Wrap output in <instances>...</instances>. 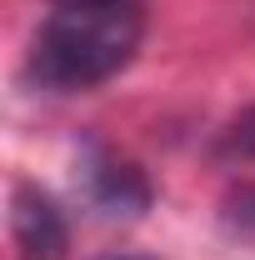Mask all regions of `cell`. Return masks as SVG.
<instances>
[{
    "instance_id": "1",
    "label": "cell",
    "mask_w": 255,
    "mask_h": 260,
    "mask_svg": "<svg viewBox=\"0 0 255 260\" xmlns=\"http://www.w3.org/2000/svg\"><path fill=\"white\" fill-rule=\"evenodd\" d=\"M140 35H145L140 0L55 10L30 45V75L45 90H90L135 60Z\"/></svg>"
},
{
    "instance_id": "2",
    "label": "cell",
    "mask_w": 255,
    "mask_h": 260,
    "mask_svg": "<svg viewBox=\"0 0 255 260\" xmlns=\"http://www.w3.org/2000/svg\"><path fill=\"white\" fill-rule=\"evenodd\" d=\"M10 235H15L20 260H65L70 250V225L60 205L35 185H15L10 195Z\"/></svg>"
},
{
    "instance_id": "3",
    "label": "cell",
    "mask_w": 255,
    "mask_h": 260,
    "mask_svg": "<svg viewBox=\"0 0 255 260\" xmlns=\"http://www.w3.org/2000/svg\"><path fill=\"white\" fill-rule=\"evenodd\" d=\"M85 185H90V200H95L100 215H110V220H135V215H145V205H150V185H145V175L125 160H95L85 170Z\"/></svg>"
},
{
    "instance_id": "4",
    "label": "cell",
    "mask_w": 255,
    "mask_h": 260,
    "mask_svg": "<svg viewBox=\"0 0 255 260\" xmlns=\"http://www.w3.org/2000/svg\"><path fill=\"white\" fill-rule=\"evenodd\" d=\"M215 160H225V165H250L255 160V105H245L240 115L225 120V130L215 135Z\"/></svg>"
},
{
    "instance_id": "5",
    "label": "cell",
    "mask_w": 255,
    "mask_h": 260,
    "mask_svg": "<svg viewBox=\"0 0 255 260\" xmlns=\"http://www.w3.org/2000/svg\"><path fill=\"white\" fill-rule=\"evenodd\" d=\"M220 220L230 230H240V235H250V230H255V185H235V190L225 195Z\"/></svg>"
},
{
    "instance_id": "6",
    "label": "cell",
    "mask_w": 255,
    "mask_h": 260,
    "mask_svg": "<svg viewBox=\"0 0 255 260\" xmlns=\"http://www.w3.org/2000/svg\"><path fill=\"white\" fill-rule=\"evenodd\" d=\"M55 10H85V5H125V0H50Z\"/></svg>"
}]
</instances>
